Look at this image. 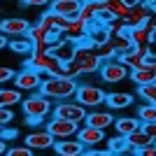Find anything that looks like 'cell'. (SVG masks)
<instances>
[{
	"label": "cell",
	"instance_id": "38",
	"mask_svg": "<svg viewBox=\"0 0 156 156\" xmlns=\"http://www.w3.org/2000/svg\"><path fill=\"white\" fill-rule=\"evenodd\" d=\"M137 156H156V142H149L144 144V147H140V149H135Z\"/></svg>",
	"mask_w": 156,
	"mask_h": 156
},
{
	"label": "cell",
	"instance_id": "19",
	"mask_svg": "<svg viewBox=\"0 0 156 156\" xmlns=\"http://www.w3.org/2000/svg\"><path fill=\"white\" fill-rule=\"evenodd\" d=\"M107 37H110V28L105 26V23H100V21H91L89 23L86 40L91 42V47H98V44H103V42H107Z\"/></svg>",
	"mask_w": 156,
	"mask_h": 156
},
{
	"label": "cell",
	"instance_id": "7",
	"mask_svg": "<svg viewBox=\"0 0 156 156\" xmlns=\"http://www.w3.org/2000/svg\"><path fill=\"white\" fill-rule=\"evenodd\" d=\"M42 79H44L42 72L33 70V68H23V70H19L14 75V89H19V91H37Z\"/></svg>",
	"mask_w": 156,
	"mask_h": 156
},
{
	"label": "cell",
	"instance_id": "4",
	"mask_svg": "<svg viewBox=\"0 0 156 156\" xmlns=\"http://www.w3.org/2000/svg\"><path fill=\"white\" fill-rule=\"evenodd\" d=\"M128 75H130L128 65H124L119 58L103 61L100 68H98V77L103 79V82H107V84H119V82H124Z\"/></svg>",
	"mask_w": 156,
	"mask_h": 156
},
{
	"label": "cell",
	"instance_id": "40",
	"mask_svg": "<svg viewBox=\"0 0 156 156\" xmlns=\"http://www.w3.org/2000/svg\"><path fill=\"white\" fill-rule=\"evenodd\" d=\"M142 130L151 137V142H156V121H151V124H142Z\"/></svg>",
	"mask_w": 156,
	"mask_h": 156
},
{
	"label": "cell",
	"instance_id": "26",
	"mask_svg": "<svg viewBox=\"0 0 156 156\" xmlns=\"http://www.w3.org/2000/svg\"><path fill=\"white\" fill-rule=\"evenodd\" d=\"M149 142H151V137L142 130V126H140L137 130H133V133L126 135V144L133 147V149H140V147H144V144H149Z\"/></svg>",
	"mask_w": 156,
	"mask_h": 156
},
{
	"label": "cell",
	"instance_id": "49",
	"mask_svg": "<svg viewBox=\"0 0 156 156\" xmlns=\"http://www.w3.org/2000/svg\"><path fill=\"white\" fill-rule=\"evenodd\" d=\"M79 2H91V0H79Z\"/></svg>",
	"mask_w": 156,
	"mask_h": 156
},
{
	"label": "cell",
	"instance_id": "6",
	"mask_svg": "<svg viewBox=\"0 0 156 156\" xmlns=\"http://www.w3.org/2000/svg\"><path fill=\"white\" fill-rule=\"evenodd\" d=\"M21 107H23V117H49L54 105L42 93H33L26 100H21Z\"/></svg>",
	"mask_w": 156,
	"mask_h": 156
},
{
	"label": "cell",
	"instance_id": "23",
	"mask_svg": "<svg viewBox=\"0 0 156 156\" xmlns=\"http://www.w3.org/2000/svg\"><path fill=\"white\" fill-rule=\"evenodd\" d=\"M114 130H117V135H128V133H133V130H137L140 128V119L137 117H121V119H114Z\"/></svg>",
	"mask_w": 156,
	"mask_h": 156
},
{
	"label": "cell",
	"instance_id": "48",
	"mask_svg": "<svg viewBox=\"0 0 156 156\" xmlns=\"http://www.w3.org/2000/svg\"><path fill=\"white\" fill-rule=\"evenodd\" d=\"M140 2H144V5H151V2H154V0H140Z\"/></svg>",
	"mask_w": 156,
	"mask_h": 156
},
{
	"label": "cell",
	"instance_id": "24",
	"mask_svg": "<svg viewBox=\"0 0 156 156\" xmlns=\"http://www.w3.org/2000/svg\"><path fill=\"white\" fill-rule=\"evenodd\" d=\"M40 23H42L44 28H49V30H61L63 33L65 26H68V19H63V16H58V14H54L51 9H49L47 14L40 16Z\"/></svg>",
	"mask_w": 156,
	"mask_h": 156
},
{
	"label": "cell",
	"instance_id": "25",
	"mask_svg": "<svg viewBox=\"0 0 156 156\" xmlns=\"http://www.w3.org/2000/svg\"><path fill=\"white\" fill-rule=\"evenodd\" d=\"M110 44L114 47V51H117V56L119 54H126L130 49V47H133V42H130L128 40V35H126V33H110Z\"/></svg>",
	"mask_w": 156,
	"mask_h": 156
},
{
	"label": "cell",
	"instance_id": "2",
	"mask_svg": "<svg viewBox=\"0 0 156 156\" xmlns=\"http://www.w3.org/2000/svg\"><path fill=\"white\" fill-rule=\"evenodd\" d=\"M72 63L79 68V72H82V75H96L103 61H100V56L96 54V49L91 47V42L84 37V40L77 44V51H75Z\"/></svg>",
	"mask_w": 156,
	"mask_h": 156
},
{
	"label": "cell",
	"instance_id": "32",
	"mask_svg": "<svg viewBox=\"0 0 156 156\" xmlns=\"http://www.w3.org/2000/svg\"><path fill=\"white\" fill-rule=\"evenodd\" d=\"M96 49V54L100 56V61H110V58H117V51H114V47L110 44V40L107 42H103V44L93 47Z\"/></svg>",
	"mask_w": 156,
	"mask_h": 156
},
{
	"label": "cell",
	"instance_id": "14",
	"mask_svg": "<svg viewBox=\"0 0 156 156\" xmlns=\"http://www.w3.org/2000/svg\"><path fill=\"white\" fill-rule=\"evenodd\" d=\"M54 140L51 135H49V130H30L26 135V147L28 149H51L54 147Z\"/></svg>",
	"mask_w": 156,
	"mask_h": 156
},
{
	"label": "cell",
	"instance_id": "13",
	"mask_svg": "<svg viewBox=\"0 0 156 156\" xmlns=\"http://www.w3.org/2000/svg\"><path fill=\"white\" fill-rule=\"evenodd\" d=\"M128 77L133 79L137 86L156 82V61H154V58H147V63H144L142 68H137V70H130Z\"/></svg>",
	"mask_w": 156,
	"mask_h": 156
},
{
	"label": "cell",
	"instance_id": "42",
	"mask_svg": "<svg viewBox=\"0 0 156 156\" xmlns=\"http://www.w3.org/2000/svg\"><path fill=\"white\" fill-rule=\"evenodd\" d=\"M51 2V0H23V5H28V7H47Z\"/></svg>",
	"mask_w": 156,
	"mask_h": 156
},
{
	"label": "cell",
	"instance_id": "35",
	"mask_svg": "<svg viewBox=\"0 0 156 156\" xmlns=\"http://www.w3.org/2000/svg\"><path fill=\"white\" fill-rule=\"evenodd\" d=\"M12 121H14V112H12V107L0 105V128H2V126H9Z\"/></svg>",
	"mask_w": 156,
	"mask_h": 156
},
{
	"label": "cell",
	"instance_id": "44",
	"mask_svg": "<svg viewBox=\"0 0 156 156\" xmlns=\"http://www.w3.org/2000/svg\"><path fill=\"white\" fill-rule=\"evenodd\" d=\"M7 42H9V40H7V35H2V33H0V51L7 47Z\"/></svg>",
	"mask_w": 156,
	"mask_h": 156
},
{
	"label": "cell",
	"instance_id": "46",
	"mask_svg": "<svg viewBox=\"0 0 156 156\" xmlns=\"http://www.w3.org/2000/svg\"><path fill=\"white\" fill-rule=\"evenodd\" d=\"M124 5L128 7V9H130V7H135V5H140V0H124Z\"/></svg>",
	"mask_w": 156,
	"mask_h": 156
},
{
	"label": "cell",
	"instance_id": "45",
	"mask_svg": "<svg viewBox=\"0 0 156 156\" xmlns=\"http://www.w3.org/2000/svg\"><path fill=\"white\" fill-rule=\"evenodd\" d=\"M114 156H137V151H135V149H126V151H121V154H114Z\"/></svg>",
	"mask_w": 156,
	"mask_h": 156
},
{
	"label": "cell",
	"instance_id": "47",
	"mask_svg": "<svg viewBox=\"0 0 156 156\" xmlns=\"http://www.w3.org/2000/svg\"><path fill=\"white\" fill-rule=\"evenodd\" d=\"M5 149H7V142H5V140H0V156L5 154Z\"/></svg>",
	"mask_w": 156,
	"mask_h": 156
},
{
	"label": "cell",
	"instance_id": "27",
	"mask_svg": "<svg viewBox=\"0 0 156 156\" xmlns=\"http://www.w3.org/2000/svg\"><path fill=\"white\" fill-rule=\"evenodd\" d=\"M7 44H9V49H12L14 54H21V56H30V51H33V42L26 37V35H21V37L9 40Z\"/></svg>",
	"mask_w": 156,
	"mask_h": 156
},
{
	"label": "cell",
	"instance_id": "8",
	"mask_svg": "<svg viewBox=\"0 0 156 156\" xmlns=\"http://www.w3.org/2000/svg\"><path fill=\"white\" fill-rule=\"evenodd\" d=\"M44 130H49V135H51L54 140H68V137H75V133L79 130V124L65 121V119H58V117H51L47 121Z\"/></svg>",
	"mask_w": 156,
	"mask_h": 156
},
{
	"label": "cell",
	"instance_id": "37",
	"mask_svg": "<svg viewBox=\"0 0 156 156\" xmlns=\"http://www.w3.org/2000/svg\"><path fill=\"white\" fill-rule=\"evenodd\" d=\"M19 137V128H9V126H2L0 128V140H16Z\"/></svg>",
	"mask_w": 156,
	"mask_h": 156
},
{
	"label": "cell",
	"instance_id": "17",
	"mask_svg": "<svg viewBox=\"0 0 156 156\" xmlns=\"http://www.w3.org/2000/svg\"><path fill=\"white\" fill-rule=\"evenodd\" d=\"M133 93L128 91H112L107 93V98H105V105H107V110L117 112V110H124V107H130L133 105Z\"/></svg>",
	"mask_w": 156,
	"mask_h": 156
},
{
	"label": "cell",
	"instance_id": "15",
	"mask_svg": "<svg viewBox=\"0 0 156 156\" xmlns=\"http://www.w3.org/2000/svg\"><path fill=\"white\" fill-rule=\"evenodd\" d=\"M79 7H82L79 0H51V2H49V9H51L54 14L63 16V19H75L77 12H79Z\"/></svg>",
	"mask_w": 156,
	"mask_h": 156
},
{
	"label": "cell",
	"instance_id": "34",
	"mask_svg": "<svg viewBox=\"0 0 156 156\" xmlns=\"http://www.w3.org/2000/svg\"><path fill=\"white\" fill-rule=\"evenodd\" d=\"M2 156H35V154H33V149H28L26 144H16V147L5 149V154H2Z\"/></svg>",
	"mask_w": 156,
	"mask_h": 156
},
{
	"label": "cell",
	"instance_id": "10",
	"mask_svg": "<svg viewBox=\"0 0 156 156\" xmlns=\"http://www.w3.org/2000/svg\"><path fill=\"white\" fill-rule=\"evenodd\" d=\"M28 30H30V21L21 16H9L0 21V33L7 37H21V35H28Z\"/></svg>",
	"mask_w": 156,
	"mask_h": 156
},
{
	"label": "cell",
	"instance_id": "28",
	"mask_svg": "<svg viewBox=\"0 0 156 156\" xmlns=\"http://www.w3.org/2000/svg\"><path fill=\"white\" fill-rule=\"evenodd\" d=\"M23 100V93L19 89H0V105L5 107H14Z\"/></svg>",
	"mask_w": 156,
	"mask_h": 156
},
{
	"label": "cell",
	"instance_id": "41",
	"mask_svg": "<svg viewBox=\"0 0 156 156\" xmlns=\"http://www.w3.org/2000/svg\"><path fill=\"white\" fill-rule=\"evenodd\" d=\"M82 156H112V151L110 149H103V151L100 149H84Z\"/></svg>",
	"mask_w": 156,
	"mask_h": 156
},
{
	"label": "cell",
	"instance_id": "39",
	"mask_svg": "<svg viewBox=\"0 0 156 156\" xmlns=\"http://www.w3.org/2000/svg\"><path fill=\"white\" fill-rule=\"evenodd\" d=\"M23 121H26V126H30V128H40V126L47 121V117H23Z\"/></svg>",
	"mask_w": 156,
	"mask_h": 156
},
{
	"label": "cell",
	"instance_id": "36",
	"mask_svg": "<svg viewBox=\"0 0 156 156\" xmlns=\"http://www.w3.org/2000/svg\"><path fill=\"white\" fill-rule=\"evenodd\" d=\"M14 75H16V70H14V68H9V65H0V84L12 82Z\"/></svg>",
	"mask_w": 156,
	"mask_h": 156
},
{
	"label": "cell",
	"instance_id": "12",
	"mask_svg": "<svg viewBox=\"0 0 156 156\" xmlns=\"http://www.w3.org/2000/svg\"><path fill=\"white\" fill-rule=\"evenodd\" d=\"M75 51H77V44H75L72 40H68V37H61L58 42H54V44L49 47V56H54V58L61 61V63L72 61L75 58Z\"/></svg>",
	"mask_w": 156,
	"mask_h": 156
},
{
	"label": "cell",
	"instance_id": "5",
	"mask_svg": "<svg viewBox=\"0 0 156 156\" xmlns=\"http://www.w3.org/2000/svg\"><path fill=\"white\" fill-rule=\"evenodd\" d=\"M105 98H107V91H103V89L96 86V84H79L77 91H75V100H77L82 107H86V110L103 105Z\"/></svg>",
	"mask_w": 156,
	"mask_h": 156
},
{
	"label": "cell",
	"instance_id": "3",
	"mask_svg": "<svg viewBox=\"0 0 156 156\" xmlns=\"http://www.w3.org/2000/svg\"><path fill=\"white\" fill-rule=\"evenodd\" d=\"M86 107H82V105L77 103V100H58V103L51 107V114L58 119H65V121H75V124H84L86 119Z\"/></svg>",
	"mask_w": 156,
	"mask_h": 156
},
{
	"label": "cell",
	"instance_id": "18",
	"mask_svg": "<svg viewBox=\"0 0 156 156\" xmlns=\"http://www.w3.org/2000/svg\"><path fill=\"white\" fill-rule=\"evenodd\" d=\"M149 16H151V9L144 2H140V5H135V7H130V12H128V16L124 19V23L126 26H144L147 21H149Z\"/></svg>",
	"mask_w": 156,
	"mask_h": 156
},
{
	"label": "cell",
	"instance_id": "9",
	"mask_svg": "<svg viewBox=\"0 0 156 156\" xmlns=\"http://www.w3.org/2000/svg\"><path fill=\"white\" fill-rule=\"evenodd\" d=\"M119 61L124 65H128V70H137V68H142L149 58V44L147 47H130L126 54H119L117 56Z\"/></svg>",
	"mask_w": 156,
	"mask_h": 156
},
{
	"label": "cell",
	"instance_id": "20",
	"mask_svg": "<svg viewBox=\"0 0 156 156\" xmlns=\"http://www.w3.org/2000/svg\"><path fill=\"white\" fill-rule=\"evenodd\" d=\"M86 30H89V23H82L79 19H68V26L63 30V37L72 40L75 44H79L82 40L86 37Z\"/></svg>",
	"mask_w": 156,
	"mask_h": 156
},
{
	"label": "cell",
	"instance_id": "16",
	"mask_svg": "<svg viewBox=\"0 0 156 156\" xmlns=\"http://www.w3.org/2000/svg\"><path fill=\"white\" fill-rule=\"evenodd\" d=\"M56 156H82L84 154V144L77 137H68V140H56L51 147Z\"/></svg>",
	"mask_w": 156,
	"mask_h": 156
},
{
	"label": "cell",
	"instance_id": "43",
	"mask_svg": "<svg viewBox=\"0 0 156 156\" xmlns=\"http://www.w3.org/2000/svg\"><path fill=\"white\" fill-rule=\"evenodd\" d=\"M149 58L156 61V40H151V42H149Z\"/></svg>",
	"mask_w": 156,
	"mask_h": 156
},
{
	"label": "cell",
	"instance_id": "21",
	"mask_svg": "<svg viewBox=\"0 0 156 156\" xmlns=\"http://www.w3.org/2000/svg\"><path fill=\"white\" fill-rule=\"evenodd\" d=\"M84 124L105 130V128H110V126L114 124V114H112V112H86Z\"/></svg>",
	"mask_w": 156,
	"mask_h": 156
},
{
	"label": "cell",
	"instance_id": "11",
	"mask_svg": "<svg viewBox=\"0 0 156 156\" xmlns=\"http://www.w3.org/2000/svg\"><path fill=\"white\" fill-rule=\"evenodd\" d=\"M75 137L84 144V149H91V147H98L100 142H105V130L82 124V126H79V130L75 133Z\"/></svg>",
	"mask_w": 156,
	"mask_h": 156
},
{
	"label": "cell",
	"instance_id": "31",
	"mask_svg": "<svg viewBox=\"0 0 156 156\" xmlns=\"http://www.w3.org/2000/svg\"><path fill=\"white\" fill-rule=\"evenodd\" d=\"M137 93H140V98H144V103H156V82L137 86Z\"/></svg>",
	"mask_w": 156,
	"mask_h": 156
},
{
	"label": "cell",
	"instance_id": "30",
	"mask_svg": "<svg viewBox=\"0 0 156 156\" xmlns=\"http://www.w3.org/2000/svg\"><path fill=\"white\" fill-rule=\"evenodd\" d=\"M105 149H110L112 156H114V154H121V151H126V149H133V147L126 144V137L124 135H114V137L107 140V147H105Z\"/></svg>",
	"mask_w": 156,
	"mask_h": 156
},
{
	"label": "cell",
	"instance_id": "33",
	"mask_svg": "<svg viewBox=\"0 0 156 156\" xmlns=\"http://www.w3.org/2000/svg\"><path fill=\"white\" fill-rule=\"evenodd\" d=\"M93 21H100V23H105V26H110L112 21H117V16H114L107 7H100V9L96 12V19H93Z\"/></svg>",
	"mask_w": 156,
	"mask_h": 156
},
{
	"label": "cell",
	"instance_id": "22",
	"mask_svg": "<svg viewBox=\"0 0 156 156\" xmlns=\"http://www.w3.org/2000/svg\"><path fill=\"white\" fill-rule=\"evenodd\" d=\"M128 40L133 42V47H147L151 42V33L147 30V26H130Z\"/></svg>",
	"mask_w": 156,
	"mask_h": 156
},
{
	"label": "cell",
	"instance_id": "29",
	"mask_svg": "<svg viewBox=\"0 0 156 156\" xmlns=\"http://www.w3.org/2000/svg\"><path fill=\"white\" fill-rule=\"evenodd\" d=\"M137 119L140 124H151L156 121V103H144L140 110H137Z\"/></svg>",
	"mask_w": 156,
	"mask_h": 156
},
{
	"label": "cell",
	"instance_id": "1",
	"mask_svg": "<svg viewBox=\"0 0 156 156\" xmlns=\"http://www.w3.org/2000/svg\"><path fill=\"white\" fill-rule=\"evenodd\" d=\"M77 79H68V77H47L42 79L37 93H42L49 100H70L75 98V91H77Z\"/></svg>",
	"mask_w": 156,
	"mask_h": 156
}]
</instances>
